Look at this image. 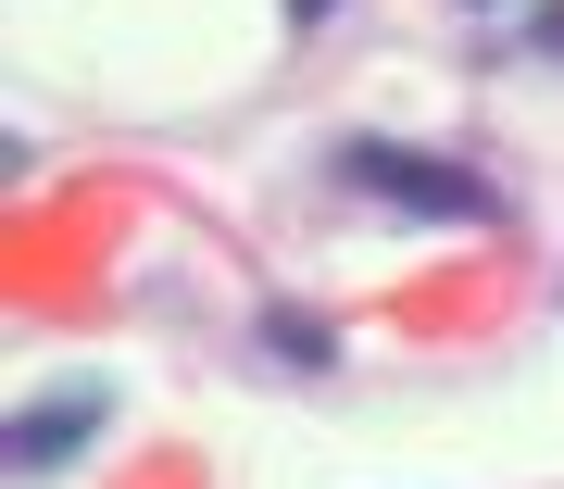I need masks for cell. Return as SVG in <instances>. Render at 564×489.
<instances>
[{
  "label": "cell",
  "mask_w": 564,
  "mask_h": 489,
  "mask_svg": "<svg viewBox=\"0 0 564 489\" xmlns=\"http://www.w3.org/2000/svg\"><path fill=\"white\" fill-rule=\"evenodd\" d=\"M339 176H351V188H377V202H402V214H440V226H502V188L464 176V163H440V151L351 139V151H339Z\"/></svg>",
  "instance_id": "6da1fadb"
},
{
  "label": "cell",
  "mask_w": 564,
  "mask_h": 489,
  "mask_svg": "<svg viewBox=\"0 0 564 489\" xmlns=\"http://www.w3.org/2000/svg\"><path fill=\"white\" fill-rule=\"evenodd\" d=\"M101 427H113V389H88V377L51 389V402H25V414H13V477H63Z\"/></svg>",
  "instance_id": "7a4b0ae2"
},
{
  "label": "cell",
  "mask_w": 564,
  "mask_h": 489,
  "mask_svg": "<svg viewBox=\"0 0 564 489\" xmlns=\"http://www.w3.org/2000/svg\"><path fill=\"white\" fill-rule=\"evenodd\" d=\"M263 351H276V365H302V377H326V365H339V326L302 314V302H263Z\"/></svg>",
  "instance_id": "3957f363"
},
{
  "label": "cell",
  "mask_w": 564,
  "mask_h": 489,
  "mask_svg": "<svg viewBox=\"0 0 564 489\" xmlns=\"http://www.w3.org/2000/svg\"><path fill=\"white\" fill-rule=\"evenodd\" d=\"M527 51H552V63H564V0H540V13H527Z\"/></svg>",
  "instance_id": "277c9868"
},
{
  "label": "cell",
  "mask_w": 564,
  "mask_h": 489,
  "mask_svg": "<svg viewBox=\"0 0 564 489\" xmlns=\"http://www.w3.org/2000/svg\"><path fill=\"white\" fill-rule=\"evenodd\" d=\"M326 13H339V0H289V25H326Z\"/></svg>",
  "instance_id": "5b68a950"
},
{
  "label": "cell",
  "mask_w": 564,
  "mask_h": 489,
  "mask_svg": "<svg viewBox=\"0 0 564 489\" xmlns=\"http://www.w3.org/2000/svg\"><path fill=\"white\" fill-rule=\"evenodd\" d=\"M477 13H489V0H477Z\"/></svg>",
  "instance_id": "8992f818"
}]
</instances>
